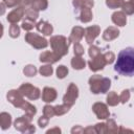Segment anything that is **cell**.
Returning a JSON list of instances; mask_svg holds the SVG:
<instances>
[{
  "mask_svg": "<svg viewBox=\"0 0 134 134\" xmlns=\"http://www.w3.org/2000/svg\"><path fill=\"white\" fill-rule=\"evenodd\" d=\"M114 69L124 76H134V48L128 47L118 53Z\"/></svg>",
  "mask_w": 134,
  "mask_h": 134,
  "instance_id": "1",
  "label": "cell"
},
{
  "mask_svg": "<svg viewBox=\"0 0 134 134\" xmlns=\"http://www.w3.org/2000/svg\"><path fill=\"white\" fill-rule=\"evenodd\" d=\"M49 43H50V47H51L52 51H54L60 57H64L68 53V48H69V45H70V41H69V39L67 40L66 37H64V36H53V37L50 38Z\"/></svg>",
  "mask_w": 134,
  "mask_h": 134,
  "instance_id": "2",
  "label": "cell"
},
{
  "mask_svg": "<svg viewBox=\"0 0 134 134\" xmlns=\"http://www.w3.org/2000/svg\"><path fill=\"white\" fill-rule=\"evenodd\" d=\"M31 117L27 116L26 114L25 115H22L20 117H18L15 122H14V126H15V129L21 133H34L36 132V128L34 125H31Z\"/></svg>",
  "mask_w": 134,
  "mask_h": 134,
  "instance_id": "3",
  "label": "cell"
},
{
  "mask_svg": "<svg viewBox=\"0 0 134 134\" xmlns=\"http://www.w3.org/2000/svg\"><path fill=\"white\" fill-rule=\"evenodd\" d=\"M25 41L36 49H43L46 48L48 45V41L44 37L30 31L25 35Z\"/></svg>",
  "mask_w": 134,
  "mask_h": 134,
  "instance_id": "4",
  "label": "cell"
},
{
  "mask_svg": "<svg viewBox=\"0 0 134 134\" xmlns=\"http://www.w3.org/2000/svg\"><path fill=\"white\" fill-rule=\"evenodd\" d=\"M77 97H79V88L75 84L70 83L66 90V93L63 96V103L69 106H73Z\"/></svg>",
  "mask_w": 134,
  "mask_h": 134,
  "instance_id": "5",
  "label": "cell"
},
{
  "mask_svg": "<svg viewBox=\"0 0 134 134\" xmlns=\"http://www.w3.org/2000/svg\"><path fill=\"white\" fill-rule=\"evenodd\" d=\"M6 98L16 108H22L23 104L25 103L24 95L19 91V89L18 90H16V89L9 90L6 94Z\"/></svg>",
  "mask_w": 134,
  "mask_h": 134,
  "instance_id": "6",
  "label": "cell"
},
{
  "mask_svg": "<svg viewBox=\"0 0 134 134\" xmlns=\"http://www.w3.org/2000/svg\"><path fill=\"white\" fill-rule=\"evenodd\" d=\"M24 15H25V6L19 5V6H16V8L13 9L10 13H8L6 20L10 24H17L19 21L22 20Z\"/></svg>",
  "mask_w": 134,
  "mask_h": 134,
  "instance_id": "7",
  "label": "cell"
},
{
  "mask_svg": "<svg viewBox=\"0 0 134 134\" xmlns=\"http://www.w3.org/2000/svg\"><path fill=\"white\" fill-rule=\"evenodd\" d=\"M106 65H107V62L104 57V53H100L94 58H91V60L88 62V66L90 68V70L94 71V72L103 70Z\"/></svg>",
  "mask_w": 134,
  "mask_h": 134,
  "instance_id": "8",
  "label": "cell"
},
{
  "mask_svg": "<svg viewBox=\"0 0 134 134\" xmlns=\"http://www.w3.org/2000/svg\"><path fill=\"white\" fill-rule=\"evenodd\" d=\"M92 111L95 113V115L98 119H107L110 116L109 109H108L107 105L104 103H99V102L94 103L92 106Z\"/></svg>",
  "mask_w": 134,
  "mask_h": 134,
  "instance_id": "9",
  "label": "cell"
},
{
  "mask_svg": "<svg viewBox=\"0 0 134 134\" xmlns=\"http://www.w3.org/2000/svg\"><path fill=\"white\" fill-rule=\"evenodd\" d=\"M103 76L98 75V74H94L92 75L88 83H89V86H90V90L92 93L94 94H98L102 92V86H103Z\"/></svg>",
  "mask_w": 134,
  "mask_h": 134,
  "instance_id": "10",
  "label": "cell"
},
{
  "mask_svg": "<svg viewBox=\"0 0 134 134\" xmlns=\"http://www.w3.org/2000/svg\"><path fill=\"white\" fill-rule=\"evenodd\" d=\"M99 34H100V27L98 25L88 26L85 29V39H86V42L88 44H92L94 42V40L96 39V37H98Z\"/></svg>",
  "mask_w": 134,
  "mask_h": 134,
  "instance_id": "11",
  "label": "cell"
},
{
  "mask_svg": "<svg viewBox=\"0 0 134 134\" xmlns=\"http://www.w3.org/2000/svg\"><path fill=\"white\" fill-rule=\"evenodd\" d=\"M62 59V57H60L59 54H57L54 51H43L40 54V62L41 63H46V64H54L58 61H60Z\"/></svg>",
  "mask_w": 134,
  "mask_h": 134,
  "instance_id": "12",
  "label": "cell"
},
{
  "mask_svg": "<svg viewBox=\"0 0 134 134\" xmlns=\"http://www.w3.org/2000/svg\"><path fill=\"white\" fill-rule=\"evenodd\" d=\"M84 36H85V29L81 26H74L71 30L69 41H70V43H73V44L80 43Z\"/></svg>",
  "mask_w": 134,
  "mask_h": 134,
  "instance_id": "13",
  "label": "cell"
},
{
  "mask_svg": "<svg viewBox=\"0 0 134 134\" xmlns=\"http://www.w3.org/2000/svg\"><path fill=\"white\" fill-rule=\"evenodd\" d=\"M58 96L57 90L52 87H45L42 91V100L45 103H52Z\"/></svg>",
  "mask_w": 134,
  "mask_h": 134,
  "instance_id": "14",
  "label": "cell"
},
{
  "mask_svg": "<svg viewBox=\"0 0 134 134\" xmlns=\"http://www.w3.org/2000/svg\"><path fill=\"white\" fill-rule=\"evenodd\" d=\"M36 28L38 31H40L42 35L44 36H50L53 31V27L52 25L47 22V21H39L37 24H36Z\"/></svg>",
  "mask_w": 134,
  "mask_h": 134,
  "instance_id": "15",
  "label": "cell"
},
{
  "mask_svg": "<svg viewBox=\"0 0 134 134\" xmlns=\"http://www.w3.org/2000/svg\"><path fill=\"white\" fill-rule=\"evenodd\" d=\"M111 20L115 25L122 27V26H125L127 24V15L122 10L114 12L112 14V16H111Z\"/></svg>",
  "mask_w": 134,
  "mask_h": 134,
  "instance_id": "16",
  "label": "cell"
},
{
  "mask_svg": "<svg viewBox=\"0 0 134 134\" xmlns=\"http://www.w3.org/2000/svg\"><path fill=\"white\" fill-rule=\"evenodd\" d=\"M119 36V29L114 26L107 27L103 32V39L105 41H112Z\"/></svg>",
  "mask_w": 134,
  "mask_h": 134,
  "instance_id": "17",
  "label": "cell"
},
{
  "mask_svg": "<svg viewBox=\"0 0 134 134\" xmlns=\"http://www.w3.org/2000/svg\"><path fill=\"white\" fill-rule=\"evenodd\" d=\"M92 18H93V14H92L91 8L86 7V8L81 9V13L79 15V19L82 23H88L92 20Z\"/></svg>",
  "mask_w": 134,
  "mask_h": 134,
  "instance_id": "18",
  "label": "cell"
},
{
  "mask_svg": "<svg viewBox=\"0 0 134 134\" xmlns=\"http://www.w3.org/2000/svg\"><path fill=\"white\" fill-rule=\"evenodd\" d=\"M12 125V116L7 112H1L0 113V126L2 130H6Z\"/></svg>",
  "mask_w": 134,
  "mask_h": 134,
  "instance_id": "19",
  "label": "cell"
},
{
  "mask_svg": "<svg viewBox=\"0 0 134 134\" xmlns=\"http://www.w3.org/2000/svg\"><path fill=\"white\" fill-rule=\"evenodd\" d=\"M72 5L76 9H82V8H92L94 5L93 0H72Z\"/></svg>",
  "mask_w": 134,
  "mask_h": 134,
  "instance_id": "20",
  "label": "cell"
},
{
  "mask_svg": "<svg viewBox=\"0 0 134 134\" xmlns=\"http://www.w3.org/2000/svg\"><path fill=\"white\" fill-rule=\"evenodd\" d=\"M70 63H71L72 68L75 69V70H82V69H84L85 66H86L85 60H84L82 57H80V55H74V57L71 59V62H70Z\"/></svg>",
  "mask_w": 134,
  "mask_h": 134,
  "instance_id": "21",
  "label": "cell"
},
{
  "mask_svg": "<svg viewBox=\"0 0 134 134\" xmlns=\"http://www.w3.org/2000/svg\"><path fill=\"white\" fill-rule=\"evenodd\" d=\"M24 112H25V114L27 115V116H29V117H34L35 115H36V113H37V108L34 106V105H31L30 103H28L27 100H25V103L23 104V106H22V108H21Z\"/></svg>",
  "mask_w": 134,
  "mask_h": 134,
  "instance_id": "22",
  "label": "cell"
},
{
  "mask_svg": "<svg viewBox=\"0 0 134 134\" xmlns=\"http://www.w3.org/2000/svg\"><path fill=\"white\" fill-rule=\"evenodd\" d=\"M119 103H120V100H119V95H117L116 92L111 91V92L108 93V95H107V104H108L109 106L114 107V106L118 105Z\"/></svg>",
  "mask_w": 134,
  "mask_h": 134,
  "instance_id": "23",
  "label": "cell"
},
{
  "mask_svg": "<svg viewBox=\"0 0 134 134\" xmlns=\"http://www.w3.org/2000/svg\"><path fill=\"white\" fill-rule=\"evenodd\" d=\"M35 89V86H32L30 83H24L19 87V91L26 97H28V95L31 93V91Z\"/></svg>",
  "mask_w": 134,
  "mask_h": 134,
  "instance_id": "24",
  "label": "cell"
},
{
  "mask_svg": "<svg viewBox=\"0 0 134 134\" xmlns=\"http://www.w3.org/2000/svg\"><path fill=\"white\" fill-rule=\"evenodd\" d=\"M70 107L69 105L67 104H62V105H58V106H54V112H55V115L58 116H61V115H64L66 114L69 110H70Z\"/></svg>",
  "mask_w": 134,
  "mask_h": 134,
  "instance_id": "25",
  "label": "cell"
},
{
  "mask_svg": "<svg viewBox=\"0 0 134 134\" xmlns=\"http://www.w3.org/2000/svg\"><path fill=\"white\" fill-rule=\"evenodd\" d=\"M106 124H107V130H108V133H112V134L118 133L119 128H118V126L116 125V122H115L114 119L108 118V120L106 121Z\"/></svg>",
  "mask_w": 134,
  "mask_h": 134,
  "instance_id": "26",
  "label": "cell"
},
{
  "mask_svg": "<svg viewBox=\"0 0 134 134\" xmlns=\"http://www.w3.org/2000/svg\"><path fill=\"white\" fill-rule=\"evenodd\" d=\"M47 6H48V1L47 0H36L35 3L30 7L40 12V10H45L47 8Z\"/></svg>",
  "mask_w": 134,
  "mask_h": 134,
  "instance_id": "27",
  "label": "cell"
},
{
  "mask_svg": "<svg viewBox=\"0 0 134 134\" xmlns=\"http://www.w3.org/2000/svg\"><path fill=\"white\" fill-rule=\"evenodd\" d=\"M39 72L43 76H50L52 74V72H53V69L51 67V64H46V65L41 66L40 69H39Z\"/></svg>",
  "mask_w": 134,
  "mask_h": 134,
  "instance_id": "28",
  "label": "cell"
},
{
  "mask_svg": "<svg viewBox=\"0 0 134 134\" xmlns=\"http://www.w3.org/2000/svg\"><path fill=\"white\" fill-rule=\"evenodd\" d=\"M35 26H36V21L30 20V19H28V18H25V19L22 21V25H21V27H22L24 30H26V31H30Z\"/></svg>",
  "mask_w": 134,
  "mask_h": 134,
  "instance_id": "29",
  "label": "cell"
},
{
  "mask_svg": "<svg viewBox=\"0 0 134 134\" xmlns=\"http://www.w3.org/2000/svg\"><path fill=\"white\" fill-rule=\"evenodd\" d=\"M38 17H39V12L36 10V9H34L32 7L29 6L28 8L25 9V18H28L30 20L36 21L38 19Z\"/></svg>",
  "mask_w": 134,
  "mask_h": 134,
  "instance_id": "30",
  "label": "cell"
},
{
  "mask_svg": "<svg viewBox=\"0 0 134 134\" xmlns=\"http://www.w3.org/2000/svg\"><path fill=\"white\" fill-rule=\"evenodd\" d=\"M121 10L126 15H133L134 14V4L131 1H128V2L125 1V3L121 6Z\"/></svg>",
  "mask_w": 134,
  "mask_h": 134,
  "instance_id": "31",
  "label": "cell"
},
{
  "mask_svg": "<svg viewBox=\"0 0 134 134\" xmlns=\"http://www.w3.org/2000/svg\"><path fill=\"white\" fill-rule=\"evenodd\" d=\"M23 73L26 75V76H35L37 74V68L35 65H26L23 69Z\"/></svg>",
  "mask_w": 134,
  "mask_h": 134,
  "instance_id": "32",
  "label": "cell"
},
{
  "mask_svg": "<svg viewBox=\"0 0 134 134\" xmlns=\"http://www.w3.org/2000/svg\"><path fill=\"white\" fill-rule=\"evenodd\" d=\"M125 3V0H106V5L109 8H118L121 7Z\"/></svg>",
  "mask_w": 134,
  "mask_h": 134,
  "instance_id": "33",
  "label": "cell"
},
{
  "mask_svg": "<svg viewBox=\"0 0 134 134\" xmlns=\"http://www.w3.org/2000/svg\"><path fill=\"white\" fill-rule=\"evenodd\" d=\"M68 72H69V70H68V68L65 65H60L57 68V70H55V73H57L58 79H64L68 74Z\"/></svg>",
  "mask_w": 134,
  "mask_h": 134,
  "instance_id": "34",
  "label": "cell"
},
{
  "mask_svg": "<svg viewBox=\"0 0 134 134\" xmlns=\"http://www.w3.org/2000/svg\"><path fill=\"white\" fill-rule=\"evenodd\" d=\"M43 115L47 116L48 118H51L55 115V112H54V107L50 106V105H45L43 107Z\"/></svg>",
  "mask_w": 134,
  "mask_h": 134,
  "instance_id": "35",
  "label": "cell"
},
{
  "mask_svg": "<svg viewBox=\"0 0 134 134\" xmlns=\"http://www.w3.org/2000/svg\"><path fill=\"white\" fill-rule=\"evenodd\" d=\"M8 32H9V36L12 37V38H18L19 37V35H20V27H19V25H17V24H12L10 26H9V30H8Z\"/></svg>",
  "mask_w": 134,
  "mask_h": 134,
  "instance_id": "36",
  "label": "cell"
},
{
  "mask_svg": "<svg viewBox=\"0 0 134 134\" xmlns=\"http://www.w3.org/2000/svg\"><path fill=\"white\" fill-rule=\"evenodd\" d=\"M95 131L97 134H106L108 133V130H107V124L106 122H97L95 126Z\"/></svg>",
  "mask_w": 134,
  "mask_h": 134,
  "instance_id": "37",
  "label": "cell"
},
{
  "mask_svg": "<svg viewBox=\"0 0 134 134\" xmlns=\"http://www.w3.org/2000/svg\"><path fill=\"white\" fill-rule=\"evenodd\" d=\"M130 99V90L129 89H125L121 91L120 95H119V100L121 104H126L128 100Z\"/></svg>",
  "mask_w": 134,
  "mask_h": 134,
  "instance_id": "38",
  "label": "cell"
},
{
  "mask_svg": "<svg viewBox=\"0 0 134 134\" xmlns=\"http://www.w3.org/2000/svg\"><path fill=\"white\" fill-rule=\"evenodd\" d=\"M88 53H89L90 58H94V57L100 54L102 52H100V49H99L97 46H95V45H91V46L89 47V49H88Z\"/></svg>",
  "mask_w": 134,
  "mask_h": 134,
  "instance_id": "39",
  "label": "cell"
},
{
  "mask_svg": "<svg viewBox=\"0 0 134 134\" xmlns=\"http://www.w3.org/2000/svg\"><path fill=\"white\" fill-rule=\"evenodd\" d=\"M111 87V81L108 77H104L103 79V86H102V92L100 93H107V91L110 89Z\"/></svg>",
  "mask_w": 134,
  "mask_h": 134,
  "instance_id": "40",
  "label": "cell"
},
{
  "mask_svg": "<svg viewBox=\"0 0 134 134\" xmlns=\"http://www.w3.org/2000/svg\"><path fill=\"white\" fill-rule=\"evenodd\" d=\"M84 47L80 44V43H75L73 45V52H74V55H80L82 57L84 54Z\"/></svg>",
  "mask_w": 134,
  "mask_h": 134,
  "instance_id": "41",
  "label": "cell"
},
{
  "mask_svg": "<svg viewBox=\"0 0 134 134\" xmlns=\"http://www.w3.org/2000/svg\"><path fill=\"white\" fill-rule=\"evenodd\" d=\"M40 95H41V91H40V89L38 88V87H35V89L31 91V93L28 95V99H30V100H36V99H38L39 97H40Z\"/></svg>",
  "mask_w": 134,
  "mask_h": 134,
  "instance_id": "42",
  "label": "cell"
},
{
  "mask_svg": "<svg viewBox=\"0 0 134 134\" xmlns=\"http://www.w3.org/2000/svg\"><path fill=\"white\" fill-rule=\"evenodd\" d=\"M6 7H15L21 5V0H2Z\"/></svg>",
  "mask_w": 134,
  "mask_h": 134,
  "instance_id": "43",
  "label": "cell"
},
{
  "mask_svg": "<svg viewBox=\"0 0 134 134\" xmlns=\"http://www.w3.org/2000/svg\"><path fill=\"white\" fill-rule=\"evenodd\" d=\"M104 57H105V59H106L107 64H112V63L114 62V60H115V54H114L112 51H107V52H105V53H104Z\"/></svg>",
  "mask_w": 134,
  "mask_h": 134,
  "instance_id": "44",
  "label": "cell"
},
{
  "mask_svg": "<svg viewBox=\"0 0 134 134\" xmlns=\"http://www.w3.org/2000/svg\"><path fill=\"white\" fill-rule=\"evenodd\" d=\"M48 122H49V118L45 115L39 117V119H38V125H39L40 128H45L48 125Z\"/></svg>",
  "mask_w": 134,
  "mask_h": 134,
  "instance_id": "45",
  "label": "cell"
},
{
  "mask_svg": "<svg viewBox=\"0 0 134 134\" xmlns=\"http://www.w3.org/2000/svg\"><path fill=\"white\" fill-rule=\"evenodd\" d=\"M71 133L72 134H77V133H84V129L81 126H75L71 129Z\"/></svg>",
  "mask_w": 134,
  "mask_h": 134,
  "instance_id": "46",
  "label": "cell"
},
{
  "mask_svg": "<svg viewBox=\"0 0 134 134\" xmlns=\"http://www.w3.org/2000/svg\"><path fill=\"white\" fill-rule=\"evenodd\" d=\"M84 133H86V134H95L96 131H95V128L94 127L89 126V127H86L84 129Z\"/></svg>",
  "mask_w": 134,
  "mask_h": 134,
  "instance_id": "47",
  "label": "cell"
},
{
  "mask_svg": "<svg viewBox=\"0 0 134 134\" xmlns=\"http://www.w3.org/2000/svg\"><path fill=\"white\" fill-rule=\"evenodd\" d=\"M36 0H21V5L23 6H31Z\"/></svg>",
  "mask_w": 134,
  "mask_h": 134,
  "instance_id": "48",
  "label": "cell"
},
{
  "mask_svg": "<svg viewBox=\"0 0 134 134\" xmlns=\"http://www.w3.org/2000/svg\"><path fill=\"white\" fill-rule=\"evenodd\" d=\"M62 131H61V129L59 128V127H54V128H52V129H49V130H47L46 131V133L47 134H51V133H61Z\"/></svg>",
  "mask_w": 134,
  "mask_h": 134,
  "instance_id": "49",
  "label": "cell"
},
{
  "mask_svg": "<svg viewBox=\"0 0 134 134\" xmlns=\"http://www.w3.org/2000/svg\"><path fill=\"white\" fill-rule=\"evenodd\" d=\"M118 132H119V133H122V132H130V133H134V131H133V130H128V129H125L124 127H120Z\"/></svg>",
  "mask_w": 134,
  "mask_h": 134,
  "instance_id": "50",
  "label": "cell"
},
{
  "mask_svg": "<svg viewBox=\"0 0 134 134\" xmlns=\"http://www.w3.org/2000/svg\"><path fill=\"white\" fill-rule=\"evenodd\" d=\"M130 1H131V2H132V3L134 4V0H130Z\"/></svg>",
  "mask_w": 134,
  "mask_h": 134,
  "instance_id": "51",
  "label": "cell"
}]
</instances>
